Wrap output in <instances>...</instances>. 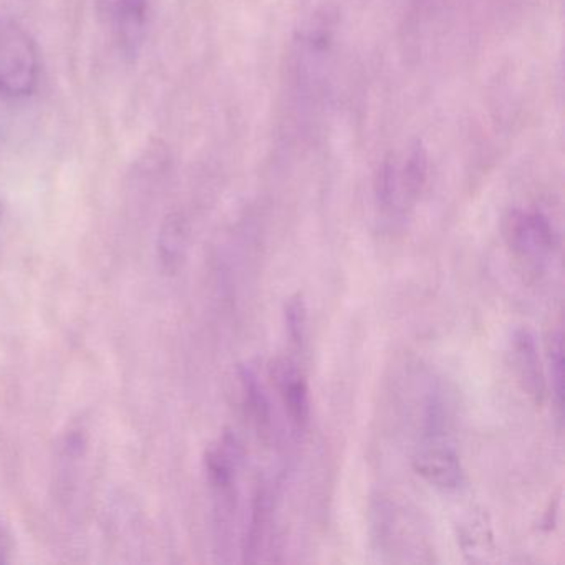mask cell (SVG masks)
Instances as JSON below:
<instances>
[{"instance_id": "obj_1", "label": "cell", "mask_w": 565, "mask_h": 565, "mask_svg": "<svg viewBox=\"0 0 565 565\" xmlns=\"http://www.w3.org/2000/svg\"><path fill=\"white\" fill-rule=\"evenodd\" d=\"M41 78V61L31 34L21 24L0 14V94L9 98L32 97Z\"/></svg>"}, {"instance_id": "obj_2", "label": "cell", "mask_w": 565, "mask_h": 565, "mask_svg": "<svg viewBox=\"0 0 565 565\" xmlns=\"http://www.w3.org/2000/svg\"><path fill=\"white\" fill-rule=\"evenodd\" d=\"M502 233L512 256L535 270L542 269L558 249L554 224L539 210L511 211Z\"/></svg>"}, {"instance_id": "obj_3", "label": "cell", "mask_w": 565, "mask_h": 565, "mask_svg": "<svg viewBox=\"0 0 565 565\" xmlns=\"http://www.w3.org/2000/svg\"><path fill=\"white\" fill-rule=\"evenodd\" d=\"M426 181V157L413 148L403 160L395 157L383 163L376 181V198L385 213L402 216L418 200Z\"/></svg>"}, {"instance_id": "obj_4", "label": "cell", "mask_w": 565, "mask_h": 565, "mask_svg": "<svg viewBox=\"0 0 565 565\" xmlns=\"http://www.w3.org/2000/svg\"><path fill=\"white\" fill-rule=\"evenodd\" d=\"M243 461V445L231 431L223 433V436L207 449L204 458L207 482L216 494L217 514L221 515L223 525L230 521L236 505L237 476Z\"/></svg>"}, {"instance_id": "obj_5", "label": "cell", "mask_w": 565, "mask_h": 565, "mask_svg": "<svg viewBox=\"0 0 565 565\" xmlns=\"http://www.w3.org/2000/svg\"><path fill=\"white\" fill-rule=\"evenodd\" d=\"M105 29L127 61H135L147 38L150 0H95Z\"/></svg>"}, {"instance_id": "obj_6", "label": "cell", "mask_w": 565, "mask_h": 565, "mask_svg": "<svg viewBox=\"0 0 565 565\" xmlns=\"http://www.w3.org/2000/svg\"><path fill=\"white\" fill-rule=\"evenodd\" d=\"M423 433L425 435L413 455V469L416 475L443 491L461 488L465 469L455 446L443 435L445 429H425Z\"/></svg>"}, {"instance_id": "obj_7", "label": "cell", "mask_w": 565, "mask_h": 565, "mask_svg": "<svg viewBox=\"0 0 565 565\" xmlns=\"http://www.w3.org/2000/svg\"><path fill=\"white\" fill-rule=\"evenodd\" d=\"M373 542L383 554H405L406 552H422L425 542L422 534L416 532L418 521L412 514H406L405 509L395 502L379 501L372 511ZM408 562V561H406Z\"/></svg>"}, {"instance_id": "obj_8", "label": "cell", "mask_w": 565, "mask_h": 565, "mask_svg": "<svg viewBox=\"0 0 565 565\" xmlns=\"http://www.w3.org/2000/svg\"><path fill=\"white\" fill-rule=\"evenodd\" d=\"M509 356L522 390L531 396L535 405H542L547 395V382L539 355L537 340L531 329L521 327L514 330L509 342Z\"/></svg>"}, {"instance_id": "obj_9", "label": "cell", "mask_w": 565, "mask_h": 565, "mask_svg": "<svg viewBox=\"0 0 565 565\" xmlns=\"http://www.w3.org/2000/svg\"><path fill=\"white\" fill-rule=\"evenodd\" d=\"M270 376L290 425L296 431H306L310 423V395L309 385L299 366L292 360L277 359L270 365Z\"/></svg>"}, {"instance_id": "obj_10", "label": "cell", "mask_w": 565, "mask_h": 565, "mask_svg": "<svg viewBox=\"0 0 565 565\" xmlns=\"http://www.w3.org/2000/svg\"><path fill=\"white\" fill-rule=\"evenodd\" d=\"M239 383L244 412L260 438L267 441L273 436V408H270L269 396L263 383L259 382V376L250 366H241Z\"/></svg>"}, {"instance_id": "obj_11", "label": "cell", "mask_w": 565, "mask_h": 565, "mask_svg": "<svg viewBox=\"0 0 565 565\" xmlns=\"http://www.w3.org/2000/svg\"><path fill=\"white\" fill-rule=\"evenodd\" d=\"M273 492L269 486H257L254 492L253 508H250L249 529L244 539L243 554L244 561L257 562L266 547L267 535L273 527Z\"/></svg>"}, {"instance_id": "obj_12", "label": "cell", "mask_w": 565, "mask_h": 565, "mask_svg": "<svg viewBox=\"0 0 565 565\" xmlns=\"http://www.w3.org/2000/svg\"><path fill=\"white\" fill-rule=\"evenodd\" d=\"M188 230L180 216H171L160 231L158 253L163 267L170 273L178 270L186 256Z\"/></svg>"}, {"instance_id": "obj_13", "label": "cell", "mask_w": 565, "mask_h": 565, "mask_svg": "<svg viewBox=\"0 0 565 565\" xmlns=\"http://www.w3.org/2000/svg\"><path fill=\"white\" fill-rule=\"evenodd\" d=\"M548 373H551L552 399L558 415L564 405V347H562V330L551 337L548 343Z\"/></svg>"}, {"instance_id": "obj_14", "label": "cell", "mask_w": 565, "mask_h": 565, "mask_svg": "<svg viewBox=\"0 0 565 565\" xmlns=\"http://www.w3.org/2000/svg\"><path fill=\"white\" fill-rule=\"evenodd\" d=\"M284 317H286L290 342L302 349L307 337V306L300 294L287 300L286 307H284Z\"/></svg>"}, {"instance_id": "obj_15", "label": "cell", "mask_w": 565, "mask_h": 565, "mask_svg": "<svg viewBox=\"0 0 565 565\" xmlns=\"http://www.w3.org/2000/svg\"><path fill=\"white\" fill-rule=\"evenodd\" d=\"M11 548V535H9V532L6 531V527H2V524H0V564H6V562H9Z\"/></svg>"}]
</instances>
